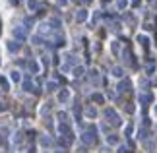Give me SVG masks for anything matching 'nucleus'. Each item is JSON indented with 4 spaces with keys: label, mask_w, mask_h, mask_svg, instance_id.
Listing matches in <instances>:
<instances>
[{
    "label": "nucleus",
    "mask_w": 157,
    "mask_h": 153,
    "mask_svg": "<svg viewBox=\"0 0 157 153\" xmlns=\"http://www.w3.org/2000/svg\"><path fill=\"white\" fill-rule=\"evenodd\" d=\"M10 79H12V82H14V83H17V82H20V72H10Z\"/></svg>",
    "instance_id": "obj_1"
},
{
    "label": "nucleus",
    "mask_w": 157,
    "mask_h": 153,
    "mask_svg": "<svg viewBox=\"0 0 157 153\" xmlns=\"http://www.w3.org/2000/svg\"><path fill=\"white\" fill-rule=\"evenodd\" d=\"M8 48H10V52H16L17 48H20V45H17V43H14V41H10V43H8Z\"/></svg>",
    "instance_id": "obj_2"
},
{
    "label": "nucleus",
    "mask_w": 157,
    "mask_h": 153,
    "mask_svg": "<svg viewBox=\"0 0 157 153\" xmlns=\"http://www.w3.org/2000/svg\"><path fill=\"white\" fill-rule=\"evenodd\" d=\"M0 87H2V89H8V79H6L4 76H0Z\"/></svg>",
    "instance_id": "obj_3"
},
{
    "label": "nucleus",
    "mask_w": 157,
    "mask_h": 153,
    "mask_svg": "<svg viewBox=\"0 0 157 153\" xmlns=\"http://www.w3.org/2000/svg\"><path fill=\"white\" fill-rule=\"evenodd\" d=\"M14 35H16L17 39H23V31H21L20 27H17V29H14Z\"/></svg>",
    "instance_id": "obj_4"
},
{
    "label": "nucleus",
    "mask_w": 157,
    "mask_h": 153,
    "mask_svg": "<svg viewBox=\"0 0 157 153\" xmlns=\"http://www.w3.org/2000/svg\"><path fill=\"white\" fill-rule=\"evenodd\" d=\"M93 140H95V138H91L89 134H86V136H83V142H86V143H93Z\"/></svg>",
    "instance_id": "obj_5"
},
{
    "label": "nucleus",
    "mask_w": 157,
    "mask_h": 153,
    "mask_svg": "<svg viewBox=\"0 0 157 153\" xmlns=\"http://www.w3.org/2000/svg\"><path fill=\"white\" fill-rule=\"evenodd\" d=\"M14 143H21V134H16L14 136Z\"/></svg>",
    "instance_id": "obj_6"
},
{
    "label": "nucleus",
    "mask_w": 157,
    "mask_h": 153,
    "mask_svg": "<svg viewBox=\"0 0 157 153\" xmlns=\"http://www.w3.org/2000/svg\"><path fill=\"white\" fill-rule=\"evenodd\" d=\"M41 143H43V145H49L51 143V138H43V140H41Z\"/></svg>",
    "instance_id": "obj_7"
},
{
    "label": "nucleus",
    "mask_w": 157,
    "mask_h": 153,
    "mask_svg": "<svg viewBox=\"0 0 157 153\" xmlns=\"http://www.w3.org/2000/svg\"><path fill=\"white\" fill-rule=\"evenodd\" d=\"M6 109H8V107H6V103H2V101H0V113H4Z\"/></svg>",
    "instance_id": "obj_8"
},
{
    "label": "nucleus",
    "mask_w": 157,
    "mask_h": 153,
    "mask_svg": "<svg viewBox=\"0 0 157 153\" xmlns=\"http://www.w3.org/2000/svg\"><path fill=\"white\" fill-rule=\"evenodd\" d=\"M66 97H68V93H66V91H62V93H60V101H64Z\"/></svg>",
    "instance_id": "obj_9"
},
{
    "label": "nucleus",
    "mask_w": 157,
    "mask_h": 153,
    "mask_svg": "<svg viewBox=\"0 0 157 153\" xmlns=\"http://www.w3.org/2000/svg\"><path fill=\"white\" fill-rule=\"evenodd\" d=\"M101 153H111V149H107V147H103V149H101Z\"/></svg>",
    "instance_id": "obj_10"
},
{
    "label": "nucleus",
    "mask_w": 157,
    "mask_h": 153,
    "mask_svg": "<svg viewBox=\"0 0 157 153\" xmlns=\"http://www.w3.org/2000/svg\"><path fill=\"white\" fill-rule=\"evenodd\" d=\"M118 153H126V149H124V147H120V149H118Z\"/></svg>",
    "instance_id": "obj_11"
},
{
    "label": "nucleus",
    "mask_w": 157,
    "mask_h": 153,
    "mask_svg": "<svg viewBox=\"0 0 157 153\" xmlns=\"http://www.w3.org/2000/svg\"><path fill=\"white\" fill-rule=\"evenodd\" d=\"M56 153H64V151H56Z\"/></svg>",
    "instance_id": "obj_12"
},
{
    "label": "nucleus",
    "mask_w": 157,
    "mask_h": 153,
    "mask_svg": "<svg viewBox=\"0 0 157 153\" xmlns=\"http://www.w3.org/2000/svg\"><path fill=\"white\" fill-rule=\"evenodd\" d=\"M0 143H2V138H0Z\"/></svg>",
    "instance_id": "obj_13"
}]
</instances>
